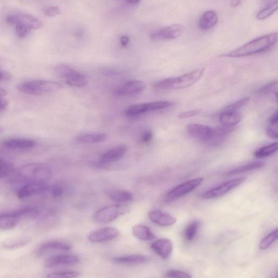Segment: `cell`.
Listing matches in <instances>:
<instances>
[{"label":"cell","mask_w":278,"mask_h":278,"mask_svg":"<svg viewBox=\"0 0 278 278\" xmlns=\"http://www.w3.org/2000/svg\"><path fill=\"white\" fill-rule=\"evenodd\" d=\"M128 148L126 145H119L105 153L101 158L100 162L103 164H108L119 161L126 155Z\"/></svg>","instance_id":"obj_19"},{"label":"cell","mask_w":278,"mask_h":278,"mask_svg":"<svg viewBox=\"0 0 278 278\" xmlns=\"http://www.w3.org/2000/svg\"><path fill=\"white\" fill-rule=\"evenodd\" d=\"M133 234L137 239L142 241H150L155 238V235L151 229L143 225L135 226L133 228Z\"/></svg>","instance_id":"obj_26"},{"label":"cell","mask_w":278,"mask_h":278,"mask_svg":"<svg viewBox=\"0 0 278 278\" xmlns=\"http://www.w3.org/2000/svg\"><path fill=\"white\" fill-rule=\"evenodd\" d=\"M75 71V70L71 66L64 64L58 65L55 67V73L59 77L64 80L67 79Z\"/></svg>","instance_id":"obj_37"},{"label":"cell","mask_w":278,"mask_h":278,"mask_svg":"<svg viewBox=\"0 0 278 278\" xmlns=\"http://www.w3.org/2000/svg\"><path fill=\"white\" fill-rule=\"evenodd\" d=\"M145 113H147L145 103L134 104L124 110V115L129 117L137 116Z\"/></svg>","instance_id":"obj_34"},{"label":"cell","mask_w":278,"mask_h":278,"mask_svg":"<svg viewBox=\"0 0 278 278\" xmlns=\"http://www.w3.org/2000/svg\"><path fill=\"white\" fill-rule=\"evenodd\" d=\"M3 131V129L2 127H0V134L2 133V132Z\"/></svg>","instance_id":"obj_56"},{"label":"cell","mask_w":278,"mask_h":278,"mask_svg":"<svg viewBox=\"0 0 278 278\" xmlns=\"http://www.w3.org/2000/svg\"><path fill=\"white\" fill-rule=\"evenodd\" d=\"M249 101V97H245V98L242 99L237 102L230 104V105L227 106L224 109L228 110L238 111L241 108L245 106Z\"/></svg>","instance_id":"obj_42"},{"label":"cell","mask_w":278,"mask_h":278,"mask_svg":"<svg viewBox=\"0 0 278 278\" xmlns=\"http://www.w3.org/2000/svg\"><path fill=\"white\" fill-rule=\"evenodd\" d=\"M52 173L49 166L43 163H32L25 165L18 170L16 179L25 183L46 182L51 179Z\"/></svg>","instance_id":"obj_3"},{"label":"cell","mask_w":278,"mask_h":278,"mask_svg":"<svg viewBox=\"0 0 278 278\" xmlns=\"http://www.w3.org/2000/svg\"><path fill=\"white\" fill-rule=\"evenodd\" d=\"M8 94V92L5 89L0 87V97H4Z\"/></svg>","instance_id":"obj_54"},{"label":"cell","mask_w":278,"mask_h":278,"mask_svg":"<svg viewBox=\"0 0 278 278\" xmlns=\"http://www.w3.org/2000/svg\"><path fill=\"white\" fill-rule=\"evenodd\" d=\"M120 41L122 46H127L129 43V38L127 36H123L120 38Z\"/></svg>","instance_id":"obj_52"},{"label":"cell","mask_w":278,"mask_h":278,"mask_svg":"<svg viewBox=\"0 0 278 278\" xmlns=\"http://www.w3.org/2000/svg\"><path fill=\"white\" fill-rule=\"evenodd\" d=\"M202 178H194L180 184L166 193L165 200L169 202L181 198L190 193L202 183Z\"/></svg>","instance_id":"obj_8"},{"label":"cell","mask_w":278,"mask_h":278,"mask_svg":"<svg viewBox=\"0 0 278 278\" xmlns=\"http://www.w3.org/2000/svg\"><path fill=\"white\" fill-rule=\"evenodd\" d=\"M233 130V127L226 126L213 128L211 135L205 144L210 147H217L226 140Z\"/></svg>","instance_id":"obj_17"},{"label":"cell","mask_w":278,"mask_h":278,"mask_svg":"<svg viewBox=\"0 0 278 278\" xmlns=\"http://www.w3.org/2000/svg\"><path fill=\"white\" fill-rule=\"evenodd\" d=\"M150 220L155 224L163 226L168 227L175 224L177 219L168 213L161 211H154L149 213Z\"/></svg>","instance_id":"obj_20"},{"label":"cell","mask_w":278,"mask_h":278,"mask_svg":"<svg viewBox=\"0 0 278 278\" xmlns=\"http://www.w3.org/2000/svg\"><path fill=\"white\" fill-rule=\"evenodd\" d=\"M278 34L273 32L256 38L236 49L221 55L229 58H240L265 52L272 48L277 42Z\"/></svg>","instance_id":"obj_1"},{"label":"cell","mask_w":278,"mask_h":278,"mask_svg":"<svg viewBox=\"0 0 278 278\" xmlns=\"http://www.w3.org/2000/svg\"><path fill=\"white\" fill-rule=\"evenodd\" d=\"M108 197L110 200L117 203L128 202L133 198V195L130 192L122 190L110 191L108 193Z\"/></svg>","instance_id":"obj_29"},{"label":"cell","mask_w":278,"mask_h":278,"mask_svg":"<svg viewBox=\"0 0 278 278\" xmlns=\"http://www.w3.org/2000/svg\"><path fill=\"white\" fill-rule=\"evenodd\" d=\"M278 9V0H272L266 7L257 14L256 18L260 20H265L272 16Z\"/></svg>","instance_id":"obj_30"},{"label":"cell","mask_w":278,"mask_h":278,"mask_svg":"<svg viewBox=\"0 0 278 278\" xmlns=\"http://www.w3.org/2000/svg\"><path fill=\"white\" fill-rule=\"evenodd\" d=\"M278 145L277 143L263 147L254 153V156L257 158L262 159L273 155L277 151Z\"/></svg>","instance_id":"obj_32"},{"label":"cell","mask_w":278,"mask_h":278,"mask_svg":"<svg viewBox=\"0 0 278 278\" xmlns=\"http://www.w3.org/2000/svg\"><path fill=\"white\" fill-rule=\"evenodd\" d=\"M174 103L170 101H157L146 103L147 112H156L170 108L174 105Z\"/></svg>","instance_id":"obj_33"},{"label":"cell","mask_w":278,"mask_h":278,"mask_svg":"<svg viewBox=\"0 0 278 278\" xmlns=\"http://www.w3.org/2000/svg\"><path fill=\"white\" fill-rule=\"evenodd\" d=\"M212 129L210 127L199 124H190L187 127V133L190 137L204 144L210 138Z\"/></svg>","instance_id":"obj_15"},{"label":"cell","mask_w":278,"mask_h":278,"mask_svg":"<svg viewBox=\"0 0 278 278\" xmlns=\"http://www.w3.org/2000/svg\"><path fill=\"white\" fill-rule=\"evenodd\" d=\"M166 276L170 277H191V276L183 271L170 270L166 273Z\"/></svg>","instance_id":"obj_43"},{"label":"cell","mask_w":278,"mask_h":278,"mask_svg":"<svg viewBox=\"0 0 278 278\" xmlns=\"http://www.w3.org/2000/svg\"><path fill=\"white\" fill-rule=\"evenodd\" d=\"M6 148L13 150H29L36 145V142L27 138H15L6 141L4 143Z\"/></svg>","instance_id":"obj_22"},{"label":"cell","mask_w":278,"mask_h":278,"mask_svg":"<svg viewBox=\"0 0 278 278\" xmlns=\"http://www.w3.org/2000/svg\"><path fill=\"white\" fill-rule=\"evenodd\" d=\"M242 0H231L230 5L232 8H236L241 4Z\"/></svg>","instance_id":"obj_53"},{"label":"cell","mask_w":278,"mask_h":278,"mask_svg":"<svg viewBox=\"0 0 278 278\" xmlns=\"http://www.w3.org/2000/svg\"><path fill=\"white\" fill-rule=\"evenodd\" d=\"M241 120V116L238 111L224 109L220 115V120L224 126L234 127Z\"/></svg>","instance_id":"obj_23"},{"label":"cell","mask_w":278,"mask_h":278,"mask_svg":"<svg viewBox=\"0 0 278 278\" xmlns=\"http://www.w3.org/2000/svg\"><path fill=\"white\" fill-rule=\"evenodd\" d=\"M107 138L105 133L85 134L78 136L76 140L83 144H97L105 142Z\"/></svg>","instance_id":"obj_25"},{"label":"cell","mask_w":278,"mask_h":278,"mask_svg":"<svg viewBox=\"0 0 278 278\" xmlns=\"http://www.w3.org/2000/svg\"><path fill=\"white\" fill-rule=\"evenodd\" d=\"M15 25L18 36L21 38L26 37L31 30L29 27L23 24L17 23Z\"/></svg>","instance_id":"obj_41"},{"label":"cell","mask_w":278,"mask_h":278,"mask_svg":"<svg viewBox=\"0 0 278 278\" xmlns=\"http://www.w3.org/2000/svg\"><path fill=\"white\" fill-rule=\"evenodd\" d=\"M147 88L145 83L141 81H132L117 88L115 94L119 97H131L142 93Z\"/></svg>","instance_id":"obj_12"},{"label":"cell","mask_w":278,"mask_h":278,"mask_svg":"<svg viewBox=\"0 0 278 278\" xmlns=\"http://www.w3.org/2000/svg\"><path fill=\"white\" fill-rule=\"evenodd\" d=\"M277 120L278 114L276 111V112H275V113L270 118L268 127L277 128Z\"/></svg>","instance_id":"obj_49"},{"label":"cell","mask_w":278,"mask_h":278,"mask_svg":"<svg viewBox=\"0 0 278 278\" xmlns=\"http://www.w3.org/2000/svg\"><path fill=\"white\" fill-rule=\"evenodd\" d=\"M36 211L33 207H26L21 210L0 215V229L10 230L15 228L20 221L34 218Z\"/></svg>","instance_id":"obj_5"},{"label":"cell","mask_w":278,"mask_h":278,"mask_svg":"<svg viewBox=\"0 0 278 278\" xmlns=\"http://www.w3.org/2000/svg\"><path fill=\"white\" fill-rule=\"evenodd\" d=\"M130 208L126 205H113L106 206L97 211L94 221L97 224H106L114 221L118 217L130 212Z\"/></svg>","instance_id":"obj_6"},{"label":"cell","mask_w":278,"mask_h":278,"mask_svg":"<svg viewBox=\"0 0 278 278\" xmlns=\"http://www.w3.org/2000/svg\"><path fill=\"white\" fill-rule=\"evenodd\" d=\"M9 101L3 97H0V111H2L8 107Z\"/></svg>","instance_id":"obj_51"},{"label":"cell","mask_w":278,"mask_h":278,"mask_svg":"<svg viewBox=\"0 0 278 278\" xmlns=\"http://www.w3.org/2000/svg\"><path fill=\"white\" fill-rule=\"evenodd\" d=\"M62 88L60 83L46 80H32L20 83L17 89L21 93L43 96L57 92Z\"/></svg>","instance_id":"obj_4"},{"label":"cell","mask_w":278,"mask_h":278,"mask_svg":"<svg viewBox=\"0 0 278 278\" xmlns=\"http://www.w3.org/2000/svg\"><path fill=\"white\" fill-rule=\"evenodd\" d=\"M51 193L54 197H59L63 193V189L60 185L55 184L51 188Z\"/></svg>","instance_id":"obj_45"},{"label":"cell","mask_w":278,"mask_h":278,"mask_svg":"<svg viewBox=\"0 0 278 278\" xmlns=\"http://www.w3.org/2000/svg\"><path fill=\"white\" fill-rule=\"evenodd\" d=\"M60 11L57 6L48 7L44 10V15L48 17H53L59 15Z\"/></svg>","instance_id":"obj_44"},{"label":"cell","mask_w":278,"mask_h":278,"mask_svg":"<svg viewBox=\"0 0 278 278\" xmlns=\"http://www.w3.org/2000/svg\"><path fill=\"white\" fill-rule=\"evenodd\" d=\"M119 235L117 229L113 227H104L90 234L89 241L93 243H101L113 240Z\"/></svg>","instance_id":"obj_14"},{"label":"cell","mask_w":278,"mask_h":278,"mask_svg":"<svg viewBox=\"0 0 278 278\" xmlns=\"http://www.w3.org/2000/svg\"><path fill=\"white\" fill-rule=\"evenodd\" d=\"M218 14L214 11H207L200 17L198 27L201 31H207L212 29L218 23Z\"/></svg>","instance_id":"obj_21"},{"label":"cell","mask_w":278,"mask_h":278,"mask_svg":"<svg viewBox=\"0 0 278 278\" xmlns=\"http://www.w3.org/2000/svg\"><path fill=\"white\" fill-rule=\"evenodd\" d=\"M31 241V239L28 237H20L10 239L4 242V247L10 249H17L29 244Z\"/></svg>","instance_id":"obj_31"},{"label":"cell","mask_w":278,"mask_h":278,"mask_svg":"<svg viewBox=\"0 0 278 278\" xmlns=\"http://www.w3.org/2000/svg\"><path fill=\"white\" fill-rule=\"evenodd\" d=\"M113 261L120 265H141L149 261L147 256L142 255H131L121 257H116Z\"/></svg>","instance_id":"obj_24"},{"label":"cell","mask_w":278,"mask_h":278,"mask_svg":"<svg viewBox=\"0 0 278 278\" xmlns=\"http://www.w3.org/2000/svg\"><path fill=\"white\" fill-rule=\"evenodd\" d=\"M71 249V245L66 242L58 241H48L43 243L38 248L37 254L40 256L52 252H66Z\"/></svg>","instance_id":"obj_16"},{"label":"cell","mask_w":278,"mask_h":278,"mask_svg":"<svg viewBox=\"0 0 278 278\" xmlns=\"http://www.w3.org/2000/svg\"><path fill=\"white\" fill-rule=\"evenodd\" d=\"M277 82L276 81L270 82L268 84L264 86L258 90V94L260 95H265L270 93H274L277 97Z\"/></svg>","instance_id":"obj_39"},{"label":"cell","mask_w":278,"mask_h":278,"mask_svg":"<svg viewBox=\"0 0 278 278\" xmlns=\"http://www.w3.org/2000/svg\"><path fill=\"white\" fill-rule=\"evenodd\" d=\"M46 182H34L25 183L18 190L17 194L20 199H25L34 194L43 193L49 189Z\"/></svg>","instance_id":"obj_11"},{"label":"cell","mask_w":278,"mask_h":278,"mask_svg":"<svg viewBox=\"0 0 278 278\" xmlns=\"http://www.w3.org/2000/svg\"><path fill=\"white\" fill-rule=\"evenodd\" d=\"M200 111L199 110H193L189 111V112H185L180 114L179 115V117L180 119H185V118H188L191 116H195L198 115L200 113Z\"/></svg>","instance_id":"obj_47"},{"label":"cell","mask_w":278,"mask_h":278,"mask_svg":"<svg viewBox=\"0 0 278 278\" xmlns=\"http://www.w3.org/2000/svg\"><path fill=\"white\" fill-rule=\"evenodd\" d=\"M182 33L181 26L178 24L172 25L152 32L150 38L154 41L173 40L181 36Z\"/></svg>","instance_id":"obj_9"},{"label":"cell","mask_w":278,"mask_h":278,"mask_svg":"<svg viewBox=\"0 0 278 278\" xmlns=\"http://www.w3.org/2000/svg\"><path fill=\"white\" fill-rule=\"evenodd\" d=\"M152 131L150 130L145 131L141 137L140 141L142 143L147 144L150 143L153 138Z\"/></svg>","instance_id":"obj_46"},{"label":"cell","mask_w":278,"mask_h":278,"mask_svg":"<svg viewBox=\"0 0 278 278\" xmlns=\"http://www.w3.org/2000/svg\"><path fill=\"white\" fill-rule=\"evenodd\" d=\"M267 136L273 139H277L278 137V132L277 128L268 127L266 130Z\"/></svg>","instance_id":"obj_48"},{"label":"cell","mask_w":278,"mask_h":278,"mask_svg":"<svg viewBox=\"0 0 278 278\" xmlns=\"http://www.w3.org/2000/svg\"><path fill=\"white\" fill-rule=\"evenodd\" d=\"M263 1H266V0H263Z\"/></svg>","instance_id":"obj_57"},{"label":"cell","mask_w":278,"mask_h":278,"mask_svg":"<svg viewBox=\"0 0 278 278\" xmlns=\"http://www.w3.org/2000/svg\"><path fill=\"white\" fill-rule=\"evenodd\" d=\"M172 242L168 239H159L151 245L153 251L164 259L169 258L172 252Z\"/></svg>","instance_id":"obj_18"},{"label":"cell","mask_w":278,"mask_h":278,"mask_svg":"<svg viewBox=\"0 0 278 278\" xmlns=\"http://www.w3.org/2000/svg\"><path fill=\"white\" fill-rule=\"evenodd\" d=\"M141 1V0H127V2L129 4H132V5L137 4L139 3H140Z\"/></svg>","instance_id":"obj_55"},{"label":"cell","mask_w":278,"mask_h":278,"mask_svg":"<svg viewBox=\"0 0 278 278\" xmlns=\"http://www.w3.org/2000/svg\"><path fill=\"white\" fill-rule=\"evenodd\" d=\"M80 261L78 256L74 255H57L50 257L44 263L47 268L68 266L77 265Z\"/></svg>","instance_id":"obj_13"},{"label":"cell","mask_w":278,"mask_h":278,"mask_svg":"<svg viewBox=\"0 0 278 278\" xmlns=\"http://www.w3.org/2000/svg\"><path fill=\"white\" fill-rule=\"evenodd\" d=\"M15 170V165L0 159V178L9 176Z\"/></svg>","instance_id":"obj_38"},{"label":"cell","mask_w":278,"mask_h":278,"mask_svg":"<svg viewBox=\"0 0 278 278\" xmlns=\"http://www.w3.org/2000/svg\"><path fill=\"white\" fill-rule=\"evenodd\" d=\"M199 228V223L198 221H193L186 227L184 232V238L187 241H192L193 240L198 231Z\"/></svg>","instance_id":"obj_35"},{"label":"cell","mask_w":278,"mask_h":278,"mask_svg":"<svg viewBox=\"0 0 278 278\" xmlns=\"http://www.w3.org/2000/svg\"><path fill=\"white\" fill-rule=\"evenodd\" d=\"M246 179L245 177H240L228 180L204 192L200 197L204 199H210L223 196L242 184Z\"/></svg>","instance_id":"obj_7"},{"label":"cell","mask_w":278,"mask_h":278,"mask_svg":"<svg viewBox=\"0 0 278 278\" xmlns=\"http://www.w3.org/2000/svg\"><path fill=\"white\" fill-rule=\"evenodd\" d=\"M6 22L11 25L21 23L29 27L31 30H38L43 26L41 21L34 17L25 13L16 14L7 17Z\"/></svg>","instance_id":"obj_10"},{"label":"cell","mask_w":278,"mask_h":278,"mask_svg":"<svg viewBox=\"0 0 278 278\" xmlns=\"http://www.w3.org/2000/svg\"><path fill=\"white\" fill-rule=\"evenodd\" d=\"M264 164L261 162L250 163L249 164L238 167V168L234 169L231 171H228L225 174V176H232L239 175V174L262 168Z\"/></svg>","instance_id":"obj_28"},{"label":"cell","mask_w":278,"mask_h":278,"mask_svg":"<svg viewBox=\"0 0 278 278\" xmlns=\"http://www.w3.org/2000/svg\"><path fill=\"white\" fill-rule=\"evenodd\" d=\"M80 275V273L76 271H59L50 274H48L47 277H76Z\"/></svg>","instance_id":"obj_40"},{"label":"cell","mask_w":278,"mask_h":278,"mask_svg":"<svg viewBox=\"0 0 278 278\" xmlns=\"http://www.w3.org/2000/svg\"><path fill=\"white\" fill-rule=\"evenodd\" d=\"M277 229L267 235L260 243L259 248L265 250L272 246L277 239Z\"/></svg>","instance_id":"obj_36"},{"label":"cell","mask_w":278,"mask_h":278,"mask_svg":"<svg viewBox=\"0 0 278 278\" xmlns=\"http://www.w3.org/2000/svg\"><path fill=\"white\" fill-rule=\"evenodd\" d=\"M67 85L75 87H83L87 85L88 80L84 75L75 72L65 80Z\"/></svg>","instance_id":"obj_27"},{"label":"cell","mask_w":278,"mask_h":278,"mask_svg":"<svg viewBox=\"0 0 278 278\" xmlns=\"http://www.w3.org/2000/svg\"><path fill=\"white\" fill-rule=\"evenodd\" d=\"M12 79V75L8 72L0 70V81H10Z\"/></svg>","instance_id":"obj_50"},{"label":"cell","mask_w":278,"mask_h":278,"mask_svg":"<svg viewBox=\"0 0 278 278\" xmlns=\"http://www.w3.org/2000/svg\"><path fill=\"white\" fill-rule=\"evenodd\" d=\"M204 69L196 70L177 78H172L157 82L154 86L158 92L169 90L183 89L189 88L196 83L202 76Z\"/></svg>","instance_id":"obj_2"}]
</instances>
